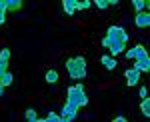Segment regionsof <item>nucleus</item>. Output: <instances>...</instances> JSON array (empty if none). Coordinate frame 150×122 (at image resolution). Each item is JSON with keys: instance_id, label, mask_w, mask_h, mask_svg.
Segmentation results:
<instances>
[{"instance_id": "nucleus-1", "label": "nucleus", "mask_w": 150, "mask_h": 122, "mask_svg": "<svg viewBox=\"0 0 150 122\" xmlns=\"http://www.w3.org/2000/svg\"><path fill=\"white\" fill-rule=\"evenodd\" d=\"M128 44V32L122 28V26H108V32L102 38V46L110 50V56L114 58L120 52L126 50Z\"/></svg>"}, {"instance_id": "nucleus-2", "label": "nucleus", "mask_w": 150, "mask_h": 122, "mask_svg": "<svg viewBox=\"0 0 150 122\" xmlns=\"http://www.w3.org/2000/svg\"><path fill=\"white\" fill-rule=\"evenodd\" d=\"M126 58L134 60V70H138L140 74L150 70V56H148L144 46L138 44V46H134V48H130V50H126Z\"/></svg>"}, {"instance_id": "nucleus-3", "label": "nucleus", "mask_w": 150, "mask_h": 122, "mask_svg": "<svg viewBox=\"0 0 150 122\" xmlns=\"http://www.w3.org/2000/svg\"><path fill=\"white\" fill-rule=\"evenodd\" d=\"M66 104L78 108V110L88 104V96H86L82 84H74V86H70V88L66 90Z\"/></svg>"}, {"instance_id": "nucleus-4", "label": "nucleus", "mask_w": 150, "mask_h": 122, "mask_svg": "<svg viewBox=\"0 0 150 122\" xmlns=\"http://www.w3.org/2000/svg\"><path fill=\"white\" fill-rule=\"evenodd\" d=\"M66 70L72 78H84L86 76V58L82 56H74L66 60Z\"/></svg>"}, {"instance_id": "nucleus-5", "label": "nucleus", "mask_w": 150, "mask_h": 122, "mask_svg": "<svg viewBox=\"0 0 150 122\" xmlns=\"http://www.w3.org/2000/svg\"><path fill=\"white\" fill-rule=\"evenodd\" d=\"M8 60H10V48L0 50V76L8 72Z\"/></svg>"}, {"instance_id": "nucleus-6", "label": "nucleus", "mask_w": 150, "mask_h": 122, "mask_svg": "<svg viewBox=\"0 0 150 122\" xmlns=\"http://www.w3.org/2000/svg\"><path fill=\"white\" fill-rule=\"evenodd\" d=\"M134 24H136L138 28H148V26H150V14L146 10L138 12V14L134 16Z\"/></svg>"}, {"instance_id": "nucleus-7", "label": "nucleus", "mask_w": 150, "mask_h": 122, "mask_svg": "<svg viewBox=\"0 0 150 122\" xmlns=\"http://www.w3.org/2000/svg\"><path fill=\"white\" fill-rule=\"evenodd\" d=\"M76 114H78V108H74V106H70V104H64L62 106V118L64 120H68V122H72L74 118H76Z\"/></svg>"}, {"instance_id": "nucleus-8", "label": "nucleus", "mask_w": 150, "mask_h": 122, "mask_svg": "<svg viewBox=\"0 0 150 122\" xmlns=\"http://www.w3.org/2000/svg\"><path fill=\"white\" fill-rule=\"evenodd\" d=\"M124 76H126V84H128V86H136L138 80H140V72H138V70H134V68H130V70L124 72Z\"/></svg>"}, {"instance_id": "nucleus-9", "label": "nucleus", "mask_w": 150, "mask_h": 122, "mask_svg": "<svg viewBox=\"0 0 150 122\" xmlns=\"http://www.w3.org/2000/svg\"><path fill=\"white\" fill-rule=\"evenodd\" d=\"M62 8H64V12L68 16H72L74 12L78 10V2L76 0H62Z\"/></svg>"}, {"instance_id": "nucleus-10", "label": "nucleus", "mask_w": 150, "mask_h": 122, "mask_svg": "<svg viewBox=\"0 0 150 122\" xmlns=\"http://www.w3.org/2000/svg\"><path fill=\"white\" fill-rule=\"evenodd\" d=\"M100 64H102L106 70H114L116 68V58H112L110 54H104V56H100Z\"/></svg>"}, {"instance_id": "nucleus-11", "label": "nucleus", "mask_w": 150, "mask_h": 122, "mask_svg": "<svg viewBox=\"0 0 150 122\" xmlns=\"http://www.w3.org/2000/svg\"><path fill=\"white\" fill-rule=\"evenodd\" d=\"M4 4H6V12H16L22 8V2L20 0H4Z\"/></svg>"}, {"instance_id": "nucleus-12", "label": "nucleus", "mask_w": 150, "mask_h": 122, "mask_svg": "<svg viewBox=\"0 0 150 122\" xmlns=\"http://www.w3.org/2000/svg\"><path fill=\"white\" fill-rule=\"evenodd\" d=\"M38 122H68V120H64L60 114H56V112H48V116L46 118H38Z\"/></svg>"}, {"instance_id": "nucleus-13", "label": "nucleus", "mask_w": 150, "mask_h": 122, "mask_svg": "<svg viewBox=\"0 0 150 122\" xmlns=\"http://www.w3.org/2000/svg\"><path fill=\"white\" fill-rule=\"evenodd\" d=\"M132 6H134L136 10L144 12V8H148V6H150V2H148V0H134V2H132Z\"/></svg>"}, {"instance_id": "nucleus-14", "label": "nucleus", "mask_w": 150, "mask_h": 122, "mask_svg": "<svg viewBox=\"0 0 150 122\" xmlns=\"http://www.w3.org/2000/svg\"><path fill=\"white\" fill-rule=\"evenodd\" d=\"M12 80H14V76H12L10 72H6V74H2V76H0V84L6 88V86H10V84H12Z\"/></svg>"}, {"instance_id": "nucleus-15", "label": "nucleus", "mask_w": 150, "mask_h": 122, "mask_svg": "<svg viewBox=\"0 0 150 122\" xmlns=\"http://www.w3.org/2000/svg\"><path fill=\"white\" fill-rule=\"evenodd\" d=\"M140 110L144 112V116H150V100L142 98V104H140Z\"/></svg>"}, {"instance_id": "nucleus-16", "label": "nucleus", "mask_w": 150, "mask_h": 122, "mask_svg": "<svg viewBox=\"0 0 150 122\" xmlns=\"http://www.w3.org/2000/svg\"><path fill=\"white\" fill-rule=\"evenodd\" d=\"M46 82H50V84L58 82V72H56V70H48V72H46Z\"/></svg>"}, {"instance_id": "nucleus-17", "label": "nucleus", "mask_w": 150, "mask_h": 122, "mask_svg": "<svg viewBox=\"0 0 150 122\" xmlns=\"http://www.w3.org/2000/svg\"><path fill=\"white\" fill-rule=\"evenodd\" d=\"M6 20V4H4V0H0V26L4 24Z\"/></svg>"}, {"instance_id": "nucleus-18", "label": "nucleus", "mask_w": 150, "mask_h": 122, "mask_svg": "<svg viewBox=\"0 0 150 122\" xmlns=\"http://www.w3.org/2000/svg\"><path fill=\"white\" fill-rule=\"evenodd\" d=\"M90 6H92L90 0H82V2H78V10H86V8H90Z\"/></svg>"}, {"instance_id": "nucleus-19", "label": "nucleus", "mask_w": 150, "mask_h": 122, "mask_svg": "<svg viewBox=\"0 0 150 122\" xmlns=\"http://www.w3.org/2000/svg\"><path fill=\"white\" fill-rule=\"evenodd\" d=\"M94 6H96V8H100V10H104V8H108V0H96V2H94Z\"/></svg>"}, {"instance_id": "nucleus-20", "label": "nucleus", "mask_w": 150, "mask_h": 122, "mask_svg": "<svg viewBox=\"0 0 150 122\" xmlns=\"http://www.w3.org/2000/svg\"><path fill=\"white\" fill-rule=\"evenodd\" d=\"M24 116H26V120H32V118H38V116H36V110H32V108H28V110L24 112Z\"/></svg>"}, {"instance_id": "nucleus-21", "label": "nucleus", "mask_w": 150, "mask_h": 122, "mask_svg": "<svg viewBox=\"0 0 150 122\" xmlns=\"http://www.w3.org/2000/svg\"><path fill=\"white\" fill-rule=\"evenodd\" d=\"M138 94H140V98H148V88H146V86H142V88L138 90Z\"/></svg>"}, {"instance_id": "nucleus-22", "label": "nucleus", "mask_w": 150, "mask_h": 122, "mask_svg": "<svg viewBox=\"0 0 150 122\" xmlns=\"http://www.w3.org/2000/svg\"><path fill=\"white\" fill-rule=\"evenodd\" d=\"M112 122H128V120H126V118H124V116H116V118H114V120H112Z\"/></svg>"}, {"instance_id": "nucleus-23", "label": "nucleus", "mask_w": 150, "mask_h": 122, "mask_svg": "<svg viewBox=\"0 0 150 122\" xmlns=\"http://www.w3.org/2000/svg\"><path fill=\"white\" fill-rule=\"evenodd\" d=\"M2 94H4V86L0 84V96H2Z\"/></svg>"}, {"instance_id": "nucleus-24", "label": "nucleus", "mask_w": 150, "mask_h": 122, "mask_svg": "<svg viewBox=\"0 0 150 122\" xmlns=\"http://www.w3.org/2000/svg\"><path fill=\"white\" fill-rule=\"evenodd\" d=\"M28 122H38V118H32V120H28Z\"/></svg>"}]
</instances>
